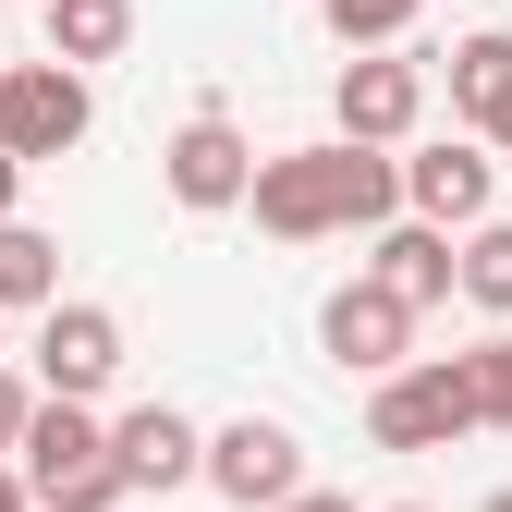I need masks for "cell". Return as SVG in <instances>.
<instances>
[{"label": "cell", "mask_w": 512, "mask_h": 512, "mask_svg": "<svg viewBox=\"0 0 512 512\" xmlns=\"http://www.w3.org/2000/svg\"><path fill=\"white\" fill-rule=\"evenodd\" d=\"M86 61H0V147H25V159H61V147H86Z\"/></svg>", "instance_id": "cell-4"}, {"label": "cell", "mask_w": 512, "mask_h": 512, "mask_svg": "<svg viewBox=\"0 0 512 512\" xmlns=\"http://www.w3.org/2000/svg\"><path fill=\"white\" fill-rule=\"evenodd\" d=\"M269 512H354V500H330V488H293V500H269Z\"/></svg>", "instance_id": "cell-21"}, {"label": "cell", "mask_w": 512, "mask_h": 512, "mask_svg": "<svg viewBox=\"0 0 512 512\" xmlns=\"http://www.w3.org/2000/svg\"><path fill=\"white\" fill-rule=\"evenodd\" d=\"M464 293H476L488 317H512V220H476V232H464Z\"/></svg>", "instance_id": "cell-16"}, {"label": "cell", "mask_w": 512, "mask_h": 512, "mask_svg": "<svg viewBox=\"0 0 512 512\" xmlns=\"http://www.w3.org/2000/svg\"><path fill=\"white\" fill-rule=\"evenodd\" d=\"M452 110L476 122L488 147L512 135V25H476V37H452Z\"/></svg>", "instance_id": "cell-12"}, {"label": "cell", "mask_w": 512, "mask_h": 512, "mask_svg": "<svg viewBox=\"0 0 512 512\" xmlns=\"http://www.w3.org/2000/svg\"><path fill=\"white\" fill-rule=\"evenodd\" d=\"M49 391H25V378H0V452H25V427H37Z\"/></svg>", "instance_id": "cell-19"}, {"label": "cell", "mask_w": 512, "mask_h": 512, "mask_svg": "<svg viewBox=\"0 0 512 512\" xmlns=\"http://www.w3.org/2000/svg\"><path fill=\"white\" fill-rule=\"evenodd\" d=\"M415 317H427V305H403L391 281L366 269V281H342L330 305H317V342H330V366H354V378H391V366L415 354Z\"/></svg>", "instance_id": "cell-5"}, {"label": "cell", "mask_w": 512, "mask_h": 512, "mask_svg": "<svg viewBox=\"0 0 512 512\" xmlns=\"http://www.w3.org/2000/svg\"><path fill=\"white\" fill-rule=\"evenodd\" d=\"M256 232H281V244H317V232H378L403 208V159H378L366 135H330V147H281V159H256Z\"/></svg>", "instance_id": "cell-1"}, {"label": "cell", "mask_w": 512, "mask_h": 512, "mask_svg": "<svg viewBox=\"0 0 512 512\" xmlns=\"http://www.w3.org/2000/svg\"><path fill=\"white\" fill-rule=\"evenodd\" d=\"M378 281H391L403 305H452V293H464L452 220H403V232H378Z\"/></svg>", "instance_id": "cell-13"}, {"label": "cell", "mask_w": 512, "mask_h": 512, "mask_svg": "<svg viewBox=\"0 0 512 512\" xmlns=\"http://www.w3.org/2000/svg\"><path fill=\"white\" fill-rule=\"evenodd\" d=\"M0 305H61V244L37 220H0Z\"/></svg>", "instance_id": "cell-15"}, {"label": "cell", "mask_w": 512, "mask_h": 512, "mask_svg": "<svg viewBox=\"0 0 512 512\" xmlns=\"http://www.w3.org/2000/svg\"><path fill=\"white\" fill-rule=\"evenodd\" d=\"M171 196H183V208H244V196H256V147L232 135V110H196V122L171 135Z\"/></svg>", "instance_id": "cell-9"}, {"label": "cell", "mask_w": 512, "mask_h": 512, "mask_svg": "<svg viewBox=\"0 0 512 512\" xmlns=\"http://www.w3.org/2000/svg\"><path fill=\"white\" fill-rule=\"evenodd\" d=\"M0 317H13V305H0Z\"/></svg>", "instance_id": "cell-25"}, {"label": "cell", "mask_w": 512, "mask_h": 512, "mask_svg": "<svg viewBox=\"0 0 512 512\" xmlns=\"http://www.w3.org/2000/svg\"><path fill=\"white\" fill-rule=\"evenodd\" d=\"M25 488H37V512H110V500H135V476H122V452H110V427H98L74 391L37 403V427H25Z\"/></svg>", "instance_id": "cell-3"}, {"label": "cell", "mask_w": 512, "mask_h": 512, "mask_svg": "<svg viewBox=\"0 0 512 512\" xmlns=\"http://www.w3.org/2000/svg\"><path fill=\"white\" fill-rule=\"evenodd\" d=\"M476 403H488V427H512V330L476 342Z\"/></svg>", "instance_id": "cell-18"}, {"label": "cell", "mask_w": 512, "mask_h": 512, "mask_svg": "<svg viewBox=\"0 0 512 512\" xmlns=\"http://www.w3.org/2000/svg\"><path fill=\"white\" fill-rule=\"evenodd\" d=\"M488 512H512V488H500V500H488Z\"/></svg>", "instance_id": "cell-24"}, {"label": "cell", "mask_w": 512, "mask_h": 512, "mask_svg": "<svg viewBox=\"0 0 512 512\" xmlns=\"http://www.w3.org/2000/svg\"><path fill=\"white\" fill-rule=\"evenodd\" d=\"M391 512H427V500H391Z\"/></svg>", "instance_id": "cell-23"}, {"label": "cell", "mask_w": 512, "mask_h": 512, "mask_svg": "<svg viewBox=\"0 0 512 512\" xmlns=\"http://www.w3.org/2000/svg\"><path fill=\"white\" fill-rule=\"evenodd\" d=\"M49 13V61H122L135 49V0H37Z\"/></svg>", "instance_id": "cell-14"}, {"label": "cell", "mask_w": 512, "mask_h": 512, "mask_svg": "<svg viewBox=\"0 0 512 512\" xmlns=\"http://www.w3.org/2000/svg\"><path fill=\"white\" fill-rule=\"evenodd\" d=\"M464 427H488L476 354H403V366L366 391V439H378V452H452Z\"/></svg>", "instance_id": "cell-2"}, {"label": "cell", "mask_w": 512, "mask_h": 512, "mask_svg": "<svg viewBox=\"0 0 512 512\" xmlns=\"http://www.w3.org/2000/svg\"><path fill=\"white\" fill-rule=\"evenodd\" d=\"M25 171H37L25 147H0V220H13V196H25Z\"/></svg>", "instance_id": "cell-20"}, {"label": "cell", "mask_w": 512, "mask_h": 512, "mask_svg": "<svg viewBox=\"0 0 512 512\" xmlns=\"http://www.w3.org/2000/svg\"><path fill=\"white\" fill-rule=\"evenodd\" d=\"M0 512H37V488H25V476H13V464H0Z\"/></svg>", "instance_id": "cell-22"}, {"label": "cell", "mask_w": 512, "mask_h": 512, "mask_svg": "<svg viewBox=\"0 0 512 512\" xmlns=\"http://www.w3.org/2000/svg\"><path fill=\"white\" fill-rule=\"evenodd\" d=\"M110 452H122V476H135V488H183V476H208L196 415H171V403H135V415L110 427Z\"/></svg>", "instance_id": "cell-11"}, {"label": "cell", "mask_w": 512, "mask_h": 512, "mask_svg": "<svg viewBox=\"0 0 512 512\" xmlns=\"http://www.w3.org/2000/svg\"><path fill=\"white\" fill-rule=\"evenodd\" d=\"M500 147H512V135H500Z\"/></svg>", "instance_id": "cell-26"}, {"label": "cell", "mask_w": 512, "mask_h": 512, "mask_svg": "<svg viewBox=\"0 0 512 512\" xmlns=\"http://www.w3.org/2000/svg\"><path fill=\"white\" fill-rule=\"evenodd\" d=\"M208 488H220L232 512H269V500H293V488H305V439H293L281 415H232V427L208 439Z\"/></svg>", "instance_id": "cell-6"}, {"label": "cell", "mask_w": 512, "mask_h": 512, "mask_svg": "<svg viewBox=\"0 0 512 512\" xmlns=\"http://www.w3.org/2000/svg\"><path fill=\"white\" fill-rule=\"evenodd\" d=\"M488 147H464V135H439V147H415L403 159V196H415V220H452V232H476L488 220Z\"/></svg>", "instance_id": "cell-10"}, {"label": "cell", "mask_w": 512, "mask_h": 512, "mask_svg": "<svg viewBox=\"0 0 512 512\" xmlns=\"http://www.w3.org/2000/svg\"><path fill=\"white\" fill-rule=\"evenodd\" d=\"M415 13H427V0H317V25H330L342 49H391Z\"/></svg>", "instance_id": "cell-17"}, {"label": "cell", "mask_w": 512, "mask_h": 512, "mask_svg": "<svg viewBox=\"0 0 512 512\" xmlns=\"http://www.w3.org/2000/svg\"><path fill=\"white\" fill-rule=\"evenodd\" d=\"M330 110H342V135L403 147L415 122H427V61H403V49H354V61H342V86H330Z\"/></svg>", "instance_id": "cell-7"}, {"label": "cell", "mask_w": 512, "mask_h": 512, "mask_svg": "<svg viewBox=\"0 0 512 512\" xmlns=\"http://www.w3.org/2000/svg\"><path fill=\"white\" fill-rule=\"evenodd\" d=\"M110 378H122V317L110 305H37V391L98 403Z\"/></svg>", "instance_id": "cell-8"}]
</instances>
